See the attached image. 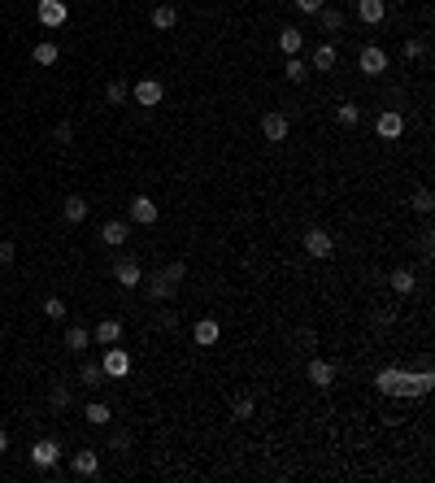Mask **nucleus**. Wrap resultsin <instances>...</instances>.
I'll return each instance as SVG.
<instances>
[{"label":"nucleus","instance_id":"b1692460","mask_svg":"<svg viewBox=\"0 0 435 483\" xmlns=\"http://www.w3.org/2000/svg\"><path fill=\"white\" fill-rule=\"evenodd\" d=\"M92 348V331L87 327H70L66 331V353H87Z\"/></svg>","mask_w":435,"mask_h":483},{"label":"nucleus","instance_id":"0eeeda50","mask_svg":"<svg viewBox=\"0 0 435 483\" xmlns=\"http://www.w3.org/2000/svg\"><path fill=\"white\" fill-rule=\"evenodd\" d=\"M375 388L383 396H405V370H396V366H383L379 375H375Z\"/></svg>","mask_w":435,"mask_h":483},{"label":"nucleus","instance_id":"aec40b11","mask_svg":"<svg viewBox=\"0 0 435 483\" xmlns=\"http://www.w3.org/2000/svg\"><path fill=\"white\" fill-rule=\"evenodd\" d=\"M279 48H283L287 57H300V48H305V31H300V26H283V31H279Z\"/></svg>","mask_w":435,"mask_h":483},{"label":"nucleus","instance_id":"f704fd0d","mask_svg":"<svg viewBox=\"0 0 435 483\" xmlns=\"http://www.w3.org/2000/svg\"><path fill=\"white\" fill-rule=\"evenodd\" d=\"M161 275H166L174 287H179V283L187 279V266H183V262H170V266H161Z\"/></svg>","mask_w":435,"mask_h":483},{"label":"nucleus","instance_id":"5701e85b","mask_svg":"<svg viewBox=\"0 0 435 483\" xmlns=\"http://www.w3.org/2000/svg\"><path fill=\"white\" fill-rule=\"evenodd\" d=\"M335 61H340L335 44H318V48H314V57H309V66H314V70H335Z\"/></svg>","mask_w":435,"mask_h":483},{"label":"nucleus","instance_id":"1a4fd4ad","mask_svg":"<svg viewBox=\"0 0 435 483\" xmlns=\"http://www.w3.org/2000/svg\"><path fill=\"white\" fill-rule=\"evenodd\" d=\"M70 471L78 479H92V475H101V453L96 448H78V453L70 457Z\"/></svg>","mask_w":435,"mask_h":483},{"label":"nucleus","instance_id":"6e6552de","mask_svg":"<svg viewBox=\"0 0 435 483\" xmlns=\"http://www.w3.org/2000/svg\"><path fill=\"white\" fill-rule=\"evenodd\" d=\"M305 253H309V257H331V253H335V239H331V231L309 227V231H305Z\"/></svg>","mask_w":435,"mask_h":483},{"label":"nucleus","instance_id":"f8f14e48","mask_svg":"<svg viewBox=\"0 0 435 483\" xmlns=\"http://www.w3.org/2000/svg\"><path fill=\"white\" fill-rule=\"evenodd\" d=\"M375 131H379V139H400V131H405V118H400L396 109H383V114L375 118Z\"/></svg>","mask_w":435,"mask_h":483},{"label":"nucleus","instance_id":"a878e982","mask_svg":"<svg viewBox=\"0 0 435 483\" xmlns=\"http://www.w3.org/2000/svg\"><path fill=\"white\" fill-rule=\"evenodd\" d=\"M61 218H66V222H83L87 218V201L83 196H66V201H61Z\"/></svg>","mask_w":435,"mask_h":483},{"label":"nucleus","instance_id":"6ab92c4d","mask_svg":"<svg viewBox=\"0 0 435 483\" xmlns=\"http://www.w3.org/2000/svg\"><path fill=\"white\" fill-rule=\"evenodd\" d=\"M262 135H266L270 144H283V139H287V118H283V114H266V118H262Z\"/></svg>","mask_w":435,"mask_h":483},{"label":"nucleus","instance_id":"f257e3e1","mask_svg":"<svg viewBox=\"0 0 435 483\" xmlns=\"http://www.w3.org/2000/svg\"><path fill=\"white\" fill-rule=\"evenodd\" d=\"M101 370H105L109 379H126V375H131V353H126V348H114V344H105Z\"/></svg>","mask_w":435,"mask_h":483},{"label":"nucleus","instance_id":"c756f323","mask_svg":"<svg viewBox=\"0 0 435 483\" xmlns=\"http://www.w3.org/2000/svg\"><path fill=\"white\" fill-rule=\"evenodd\" d=\"M335 122H340V126H357L361 122V109L352 101H340V105H335Z\"/></svg>","mask_w":435,"mask_h":483},{"label":"nucleus","instance_id":"423d86ee","mask_svg":"<svg viewBox=\"0 0 435 483\" xmlns=\"http://www.w3.org/2000/svg\"><path fill=\"white\" fill-rule=\"evenodd\" d=\"M31 461H35L40 471H53V466L61 461V444H57V440H48V436L35 440V444H31Z\"/></svg>","mask_w":435,"mask_h":483},{"label":"nucleus","instance_id":"c9c22d12","mask_svg":"<svg viewBox=\"0 0 435 483\" xmlns=\"http://www.w3.org/2000/svg\"><path fill=\"white\" fill-rule=\"evenodd\" d=\"M44 318H53V322L66 318V305H61V296H48V300H44Z\"/></svg>","mask_w":435,"mask_h":483},{"label":"nucleus","instance_id":"a19ab883","mask_svg":"<svg viewBox=\"0 0 435 483\" xmlns=\"http://www.w3.org/2000/svg\"><path fill=\"white\" fill-rule=\"evenodd\" d=\"M13 257H18V248H13V239H0V266H13Z\"/></svg>","mask_w":435,"mask_h":483},{"label":"nucleus","instance_id":"c85d7f7f","mask_svg":"<svg viewBox=\"0 0 435 483\" xmlns=\"http://www.w3.org/2000/svg\"><path fill=\"white\" fill-rule=\"evenodd\" d=\"M83 418H87V423H92V427H105V423H109V418H114V409H109V405H105V400H92V405L83 409Z\"/></svg>","mask_w":435,"mask_h":483},{"label":"nucleus","instance_id":"ea45409f","mask_svg":"<svg viewBox=\"0 0 435 483\" xmlns=\"http://www.w3.org/2000/svg\"><path fill=\"white\" fill-rule=\"evenodd\" d=\"M109 448H114V453H126V448H131V431H114V436H109Z\"/></svg>","mask_w":435,"mask_h":483},{"label":"nucleus","instance_id":"2eb2a0df","mask_svg":"<svg viewBox=\"0 0 435 483\" xmlns=\"http://www.w3.org/2000/svg\"><path fill=\"white\" fill-rule=\"evenodd\" d=\"M126 235H131V227H126L122 218H109L105 227H101V244H109V248H118V244H126Z\"/></svg>","mask_w":435,"mask_h":483},{"label":"nucleus","instance_id":"2f4dec72","mask_svg":"<svg viewBox=\"0 0 435 483\" xmlns=\"http://www.w3.org/2000/svg\"><path fill=\"white\" fill-rule=\"evenodd\" d=\"M253 409H257V405H253V396H235V400H231V418H235V423H248Z\"/></svg>","mask_w":435,"mask_h":483},{"label":"nucleus","instance_id":"7c9ffc66","mask_svg":"<svg viewBox=\"0 0 435 483\" xmlns=\"http://www.w3.org/2000/svg\"><path fill=\"white\" fill-rule=\"evenodd\" d=\"M283 78H287V83H305V78H309V66H305L300 57H287V66H283Z\"/></svg>","mask_w":435,"mask_h":483},{"label":"nucleus","instance_id":"f03ea898","mask_svg":"<svg viewBox=\"0 0 435 483\" xmlns=\"http://www.w3.org/2000/svg\"><path fill=\"white\" fill-rule=\"evenodd\" d=\"M131 101L144 105V109H153V105L166 101V83H161V78H139V83L131 87Z\"/></svg>","mask_w":435,"mask_h":483},{"label":"nucleus","instance_id":"37998d69","mask_svg":"<svg viewBox=\"0 0 435 483\" xmlns=\"http://www.w3.org/2000/svg\"><path fill=\"white\" fill-rule=\"evenodd\" d=\"M0 453H9V431H0Z\"/></svg>","mask_w":435,"mask_h":483},{"label":"nucleus","instance_id":"79ce46f5","mask_svg":"<svg viewBox=\"0 0 435 483\" xmlns=\"http://www.w3.org/2000/svg\"><path fill=\"white\" fill-rule=\"evenodd\" d=\"M322 5H327V0H296V9H300V13H318Z\"/></svg>","mask_w":435,"mask_h":483},{"label":"nucleus","instance_id":"bb28decb","mask_svg":"<svg viewBox=\"0 0 435 483\" xmlns=\"http://www.w3.org/2000/svg\"><path fill=\"white\" fill-rule=\"evenodd\" d=\"M105 101H109V105H126V101H131V83H126V78H109Z\"/></svg>","mask_w":435,"mask_h":483},{"label":"nucleus","instance_id":"a211bd4d","mask_svg":"<svg viewBox=\"0 0 435 483\" xmlns=\"http://www.w3.org/2000/svg\"><path fill=\"white\" fill-rule=\"evenodd\" d=\"M357 18L366 26H379L383 18H388V5H383V0H357Z\"/></svg>","mask_w":435,"mask_h":483},{"label":"nucleus","instance_id":"20e7f679","mask_svg":"<svg viewBox=\"0 0 435 483\" xmlns=\"http://www.w3.org/2000/svg\"><path fill=\"white\" fill-rule=\"evenodd\" d=\"M35 13H40V22H44L48 31H57V26H66V18H70V5H66V0H40V5H35Z\"/></svg>","mask_w":435,"mask_h":483},{"label":"nucleus","instance_id":"393cba45","mask_svg":"<svg viewBox=\"0 0 435 483\" xmlns=\"http://www.w3.org/2000/svg\"><path fill=\"white\" fill-rule=\"evenodd\" d=\"M153 26L157 31H174V26H179V9H174V5H157L153 9Z\"/></svg>","mask_w":435,"mask_h":483},{"label":"nucleus","instance_id":"58836bf2","mask_svg":"<svg viewBox=\"0 0 435 483\" xmlns=\"http://www.w3.org/2000/svg\"><path fill=\"white\" fill-rule=\"evenodd\" d=\"M48 405H53L57 414H61V409H70V388H53V396H48Z\"/></svg>","mask_w":435,"mask_h":483},{"label":"nucleus","instance_id":"4468645a","mask_svg":"<svg viewBox=\"0 0 435 483\" xmlns=\"http://www.w3.org/2000/svg\"><path fill=\"white\" fill-rule=\"evenodd\" d=\"M157 214H161V209H157L153 196H135V201H131V222H139V227H153Z\"/></svg>","mask_w":435,"mask_h":483},{"label":"nucleus","instance_id":"72a5a7b5","mask_svg":"<svg viewBox=\"0 0 435 483\" xmlns=\"http://www.w3.org/2000/svg\"><path fill=\"white\" fill-rule=\"evenodd\" d=\"M78 379H83V383H87V388H96V383H101V379H105V370H101V366H96V362H83V370H78Z\"/></svg>","mask_w":435,"mask_h":483},{"label":"nucleus","instance_id":"7ed1b4c3","mask_svg":"<svg viewBox=\"0 0 435 483\" xmlns=\"http://www.w3.org/2000/svg\"><path fill=\"white\" fill-rule=\"evenodd\" d=\"M357 70H361L366 78H379L383 70H388V53H383L379 44H366V48H361V57H357Z\"/></svg>","mask_w":435,"mask_h":483},{"label":"nucleus","instance_id":"9b49d317","mask_svg":"<svg viewBox=\"0 0 435 483\" xmlns=\"http://www.w3.org/2000/svg\"><path fill=\"white\" fill-rule=\"evenodd\" d=\"M114 283H118V287H139V283H144V270H139L135 257H122V262L114 266Z\"/></svg>","mask_w":435,"mask_h":483},{"label":"nucleus","instance_id":"4be33fe9","mask_svg":"<svg viewBox=\"0 0 435 483\" xmlns=\"http://www.w3.org/2000/svg\"><path fill=\"white\" fill-rule=\"evenodd\" d=\"M388 287H392V292H396V296H409V292H413V287H418V279H413V270H405V266H400V270H392V275H388Z\"/></svg>","mask_w":435,"mask_h":483},{"label":"nucleus","instance_id":"39448f33","mask_svg":"<svg viewBox=\"0 0 435 483\" xmlns=\"http://www.w3.org/2000/svg\"><path fill=\"white\" fill-rule=\"evenodd\" d=\"M305 379H309L318 392H327L331 383H335V362H327V357H314L309 366H305Z\"/></svg>","mask_w":435,"mask_h":483},{"label":"nucleus","instance_id":"412c9836","mask_svg":"<svg viewBox=\"0 0 435 483\" xmlns=\"http://www.w3.org/2000/svg\"><path fill=\"white\" fill-rule=\"evenodd\" d=\"M191 335H196V344H201V348H209V344H218V335H222V327H218V322H214V318H201V322H196V327H191Z\"/></svg>","mask_w":435,"mask_h":483},{"label":"nucleus","instance_id":"473e14b6","mask_svg":"<svg viewBox=\"0 0 435 483\" xmlns=\"http://www.w3.org/2000/svg\"><path fill=\"white\" fill-rule=\"evenodd\" d=\"M431 209H435V196H431L427 187H418V192H413V214H423V218H427Z\"/></svg>","mask_w":435,"mask_h":483},{"label":"nucleus","instance_id":"ddd939ff","mask_svg":"<svg viewBox=\"0 0 435 483\" xmlns=\"http://www.w3.org/2000/svg\"><path fill=\"white\" fill-rule=\"evenodd\" d=\"M435 388V375H431V366H423V370H405V396H427Z\"/></svg>","mask_w":435,"mask_h":483},{"label":"nucleus","instance_id":"f3484780","mask_svg":"<svg viewBox=\"0 0 435 483\" xmlns=\"http://www.w3.org/2000/svg\"><path fill=\"white\" fill-rule=\"evenodd\" d=\"M314 18H318V26L327 31V35H340V31H344V13L335 9V5H322V9L314 13Z\"/></svg>","mask_w":435,"mask_h":483},{"label":"nucleus","instance_id":"cd10ccee","mask_svg":"<svg viewBox=\"0 0 435 483\" xmlns=\"http://www.w3.org/2000/svg\"><path fill=\"white\" fill-rule=\"evenodd\" d=\"M31 57H35V66H57V61H61V48L53 40H44V44H35V53H31Z\"/></svg>","mask_w":435,"mask_h":483},{"label":"nucleus","instance_id":"dca6fc26","mask_svg":"<svg viewBox=\"0 0 435 483\" xmlns=\"http://www.w3.org/2000/svg\"><path fill=\"white\" fill-rule=\"evenodd\" d=\"M92 340L96 344H118L122 340V322L118 318H101V322H96V331H92Z\"/></svg>","mask_w":435,"mask_h":483},{"label":"nucleus","instance_id":"4c0bfd02","mask_svg":"<svg viewBox=\"0 0 435 483\" xmlns=\"http://www.w3.org/2000/svg\"><path fill=\"white\" fill-rule=\"evenodd\" d=\"M53 139L61 144V149H70V144H74V126H70V122H57V131H53Z\"/></svg>","mask_w":435,"mask_h":483},{"label":"nucleus","instance_id":"9d476101","mask_svg":"<svg viewBox=\"0 0 435 483\" xmlns=\"http://www.w3.org/2000/svg\"><path fill=\"white\" fill-rule=\"evenodd\" d=\"M139 287H144V292H148V300H157V305H161V300H170L174 292H179V287H174L166 275H161V270H157V275H144Z\"/></svg>","mask_w":435,"mask_h":483},{"label":"nucleus","instance_id":"e433bc0d","mask_svg":"<svg viewBox=\"0 0 435 483\" xmlns=\"http://www.w3.org/2000/svg\"><path fill=\"white\" fill-rule=\"evenodd\" d=\"M427 57V40H405V61H423Z\"/></svg>","mask_w":435,"mask_h":483}]
</instances>
